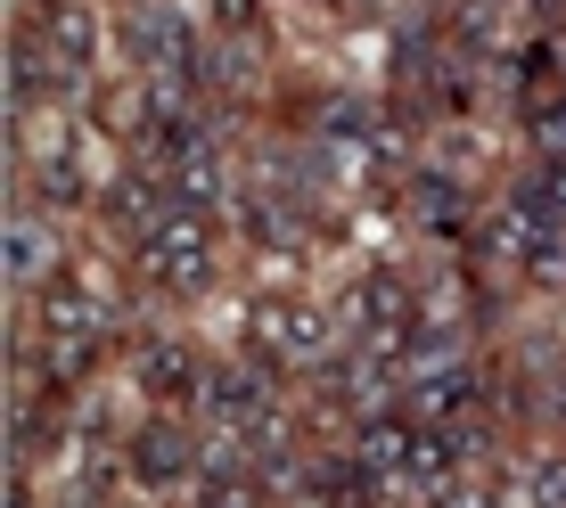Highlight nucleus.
Listing matches in <instances>:
<instances>
[{
    "mask_svg": "<svg viewBox=\"0 0 566 508\" xmlns=\"http://www.w3.org/2000/svg\"><path fill=\"white\" fill-rule=\"evenodd\" d=\"M140 263H148V279H165V287H206L213 279V230H206V213L198 205L165 213V222L140 239Z\"/></svg>",
    "mask_w": 566,
    "mask_h": 508,
    "instance_id": "f257e3e1",
    "label": "nucleus"
},
{
    "mask_svg": "<svg viewBox=\"0 0 566 508\" xmlns=\"http://www.w3.org/2000/svg\"><path fill=\"white\" fill-rule=\"evenodd\" d=\"M124 42H132V57H140L148 74H198V57H206L189 9H165V0H148V9L124 17Z\"/></svg>",
    "mask_w": 566,
    "mask_h": 508,
    "instance_id": "f03ea898",
    "label": "nucleus"
},
{
    "mask_svg": "<svg viewBox=\"0 0 566 508\" xmlns=\"http://www.w3.org/2000/svg\"><path fill=\"white\" fill-rule=\"evenodd\" d=\"M115 328V311H107V296H91V287H50V345H66L57 361H83L91 345H99Z\"/></svg>",
    "mask_w": 566,
    "mask_h": 508,
    "instance_id": "7ed1b4c3",
    "label": "nucleus"
},
{
    "mask_svg": "<svg viewBox=\"0 0 566 508\" xmlns=\"http://www.w3.org/2000/svg\"><path fill=\"white\" fill-rule=\"evenodd\" d=\"M255 345H271L280 361H328L337 345H328V320L304 304H263L255 311Z\"/></svg>",
    "mask_w": 566,
    "mask_h": 508,
    "instance_id": "20e7f679",
    "label": "nucleus"
},
{
    "mask_svg": "<svg viewBox=\"0 0 566 508\" xmlns=\"http://www.w3.org/2000/svg\"><path fill=\"white\" fill-rule=\"evenodd\" d=\"M50 271H57V230H50L33 205H17V213H9V279H17V287H42Z\"/></svg>",
    "mask_w": 566,
    "mask_h": 508,
    "instance_id": "39448f33",
    "label": "nucleus"
},
{
    "mask_svg": "<svg viewBox=\"0 0 566 508\" xmlns=\"http://www.w3.org/2000/svg\"><path fill=\"white\" fill-rule=\"evenodd\" d=\"M189 467H198L189 426H156V435H140V476H148V484H181Z\"/></svg>",
    "mask_w": 566,
    "mask_h": 508,
    "instance_id": "423d86ee",
    "label": "nucleus"
},
{
    "mask_svg": "<svg viewBox=\"0 0 566 508\" xmlns=\"http://www.w3.org/2000/svg\"><path fill=\"white\" fill-rule=\"evenodd\" d=\"M411 205H419L427 230H452V222H460V189L443 181V172H419V181H411Z\"/></svg>",
    "mask_w": 566,
    "mask_h": 508,
    "instance_id": "0eeeda50",
    "label": "nucleus"
},
{
    "mask_svg": "<svg viewBox=\"0 0 566 508\" xmlns=\"http://www.w3.org/2000/svg\"><path fill=\"white\" fill-rule=\"evenodd\" d=\"M534 140H542V156H566V107H542L534 115Z\"/></svg>",
    "mask_w": 566,
    "mask_h": 508,
    "instance_id": "6e6552de",
    "label": "nucleus"
},
{
    "mask_svg": "<svg viewBox=\"0 0 566 508\" xmlns=\"http://www.w3.org/2000/svg\"><path fill=\"white\" fill-rule=\"evenodd\" d=\"M525 9H551V0H525Z\"/></svg>",
    "mask_w": 566,
    "mask_h": 508,
    "instance_id": "1a4fd4ad",
    "label": "nucleus"
}]
</instances>
